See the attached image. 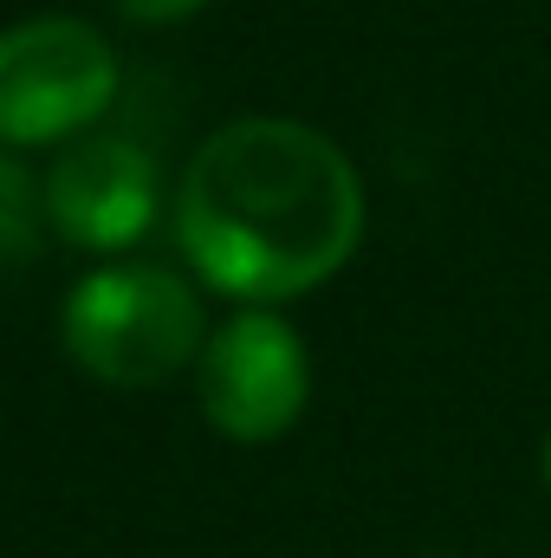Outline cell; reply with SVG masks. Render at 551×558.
Returning a JSON list of instances; mask_svg holds the SVG:
<instances>
[{"label":"cell","instance_id":"cell-3","mask_svg":"<svg viewBox=\"0 0 551 558\" xmlns=\"http://www.w3.org/2000/svg\"><path fill=\"white\" fill-rule=\"evenodd\" d=\"M118 98V59L85 20H20L0 33V143L78 137Z\"/></svg>","mask_w":551,"mask_h":558},{"label":"cell","instance_id":"cell-6","mask_svg":"<svg viewBox=\"0 0 551 558\" xmlns=\"http://www.w3.org/2000/svg\"><path fill=\"white\" fill-rule=\"evenodd\" d=\"M39 208L46 202H33V175L0 143V274L39 254Z\"/></svg>","mask_w":551,"mask_h":558},{"label":"cell","instance_id":"cell-4","mask_svg":"<svg viewBox=\"0 0 551 558\" xmlns=\"http://www.w3.org/2000/svg\"><path fill=\"white\" fill-rule=\"evenodd\" d=\"M311 371L298 331L273 312L228 318L201 351V410L228 441H273L305 410Z\"/></svg>","mask_w":551,"mask_h":558},{"label":"cell","instance_id":"cell-2","mask_svg":"<svg viewBox=\"0 0 551 558\" xmlns=\"http://www.w3.org/2000/svg\"><path fill=\"white\" fill-rule=\"evenodd\" d=\"M65 351L118 390L169 384L201 351V305L169 267H105L65 299Z\"/></svg>","mask_w":551,"mask_h":558},{"label":"cell","instance_id":"cell-5","mask_svg":"<svg viewBox=\"0 0 551 558\" xmlns=\"http://www.w3.org/2000/svg\"><path fill=\"white\" fill-rule=\"evenodd\" d=\"M46 215L78 247H131L156 221V162L131 137H78L46 175Z\"/></svg>","mask_w":551,"mask_h":558},{"label":"cell","instance_id":"cell-7","mask_svg":"<svg viewBox=\"0 0 551 558\" xmlns=\"http://www.w3.org/2000/svg\"><path fill=\"white\" fill-rule=\"evenodd\" d=\"M195 7H208V0H118V13H131V20H143V26L182 20V13H195Z\"/></svg>","mask_w":551,"mask_h":558},{"label":"cell","instance_id":"cell-1","mask_svg":"<svg viewBox=\"0 0 551 558\" xmlns=\"http://www.w3.org/2000/svg\"><path fill=\"white\" fill-rule=\"evenodd\" d=\"M175 234L215 292L273 305L351 260L364 234V189L331 137L285 118H247L195 149Z\"/></svg>","mask_w":551,"mask_h":558},{"label":"cell","instance_id":"cell-8","mask_svg":"<svg viewBox=\"0 0 551 558\" xmlns=\"http://www.w3.org/2000/svg\"><path fill=\"white\" fill-rule=\"evenodd\" d=\"M546 481H551V441H546Z\"/></svg>","mask_w":551,"mask_h":558}]
</instances>
